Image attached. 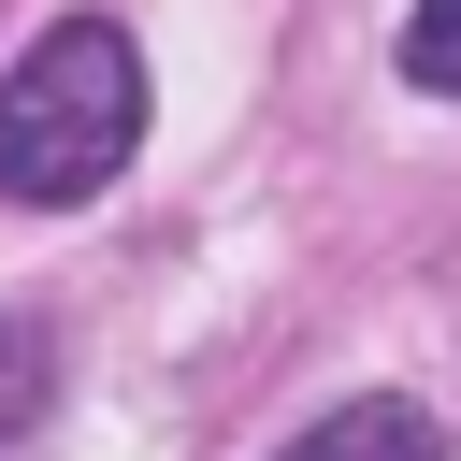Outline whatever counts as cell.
I'll list each match as a JSON object with an SVG mask.
<instances>
[{"label":"cell","mask_w":461,"mask_h":461,"mask_svg":"<svg viewBox=\"0 0 461 461\" xmlns=\"http://www.w3.org/2000/svg\"><path fill=\"white\" fill-rule=\"evenodd\" d=\"M130 144H144V43L115 14H58L0 72V202L72 216L130 173Z\"/></svg>","instance_id":"6da1fadb"},{"label":"cell","mask_w":461,"mask_h":461,"mask_svg":"<svg viewBox=\"0 0 461 461\" xmlns=\"http://www.w3.org/2000/svg\"><path fill=\"white\" fill-rule=\"evenodd\" d=\"M274 461H447V418H432V403H403V389H360V403L303 418Z\"/></svg>","instance_id":"7a4b0ae2"},{"label":"cell","mask_w":461,"mask_h":461,"mask_svg":"<svg viewBox=\"0 0 461 461\" xmlns=\"http://www.w3.org/2000/svg\"><path fill=\"white\" fill-rule=\"evenodd\" d=\"M43 403H58V331L43 317H0V447H29Z\"/></svg>","instance_id":"3957f363"},{"label":"cell","mask_w":461,"mask_h":461,"mask_svg":"<svg viewBox=\"0 0 461 461\" xmlns=\"http://www.w3.org/2000/svg\"><path fill=\"white\" fill-rule=\"evenodd\" d=\"M389 58H403V86H418V101H461V0H418Z\"/></svg>","instance_id":"277c9868"}]
</instances>
